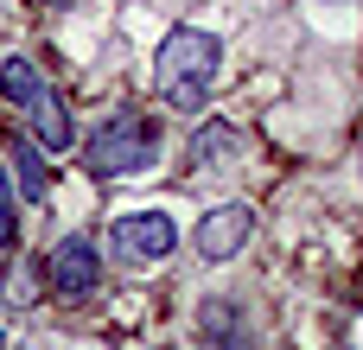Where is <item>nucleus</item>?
Returning a JSON list of instances; mask_svg holds the SVG:
<instances>
[{"label": "nucleus", "instance_id": "5", "mask_svg": "<svg viewBox=\"0 0 363 350\" xmlns=\"http://www.w3.org/2000/svg\"><path fill=\"white\" fill-rule=\"evenodd\" d=\"M249 236H255V210L249 204H211L198 217V230H191V249L204 261H236L249 249Z\"/></svg>", "mask_w": 363, "mask_h": 350}, {"label": "nucleus", "instance_id": "1", "mask_svg": "<svg viewBox=\"0 0 363 350\" xmlns=\"http://www.w3.org/2000/svg\"><path fill=\"white\" fill-rule=\"evenodd\" d=\"M217 70H223V38L211 26H172L160 38V51H153V89L179 115H198L211 102Z\"/></svg>", "mask_w": 363, "mask_h": 350}, {"label": "nucleus", "instance_id": "9", "mask_svg": "<svg viewBox=\"0 0 363 350\" xmlns=\"http://www.w3.org/2000/svg\"><path fill=\"white\" fill-rule=\"evenodd\" d=\"M236 128L230 121H211V128H198V140L185 147V172H198V166H211V159H223V153H236Z\"/></svg>", "mask_w": 363, "mask_h": 350}, {"label": "nucleus", "instance_id": "6", "mask_svg": "<svg viewBox=\"0 0 363 350\" xmlns=\"http://www.w3.org/2000/svg\"><path fill=\"white\" fill-rule=\"evenodd\" d=\"M26 128H32V140H38L45 153H70V147H77V121H70L64 89H45V96L26 108Z\"/></svg>", "mask_w": 363, "mask_h": 350}, {"label": "nucleus", "instance_id": "3", "mask_svg": "<svg viewBox=\"0 0 363 350\" xmlns=\"http://www.w3.org/2000/svg\"><path fill=\"white\" fill-rule=\"evenodd\" d=\"M108 242H115V261L121 268H160L179 249V223L166 210H128V217L108 223Z\"/></svg>", "mask_w": 363, "mask_h": 350}, {"label": "nucleus", "instance_id": "7", "mask_svg": "<svg viewBox=\"0 0 363 350\" xmlns=\"http://www.w3.org/2000/svg\"><path fill=\"white\" fill-rule=\"evenodd\" d=\"M51 153L38 147V140H13V185H19V198L26 204H45L51 198V166H45Z\"/></svg>", "mask_w": 363, "mask_h": 350}, {"label": "nucleus", "instance_id": "11", "mask_svg": "<svg viewBox=\"0 0 363 350\" xmlns=\"http://www.w3.org/2000/svg\"><path fill=\"white\" fill-rule=\"evenodd\" d=\"M191 350H242V338H223V332H217V312H211V325L198 332V344H191Z\"/></svg>", "mask_w": 363, "mask_h": 350}, {"label": "nucleus", "instance_id": "2", "mask_svg": "<svg viewBox=\"0 0 363 350\" xmlns=\"http://www.w3.org/2000/svg\"><path fill=\"white\" fill-rule=\"evenodd\" d=\"M160 159V128L140 115V108H121L108 115L89 140H83V172L89 179H134Z\"/></svg>", "mask_w": 363, "mask_h": 350}, {"label": "nucleus", "instance_id": "4", "mask_svg": "<svg viewBox=\"0 0 363 350\" xmlns=\"http://www.w3.org/2000/svg\"><path fill=\"white\" fill-rule=\"evenodd\" d=\"M45 287L57 293V300H96L102 293V249L83 236V230H70V236H57V249L45 255Z\"/></svg>", "mask_w": 363, "mask_h": 350}, {"label": "nucleus", "instance_id": "8", "mask_svg": "<svg viewBox=\"0 0 363 350\" xmlns=\"http://www.w3.org/2000/svg\"><path fill=\"white\" fill-rule=\"evenodd\" d=\"M45 89H51V83H45V70H38L32 57H0V96H6L13 108H32Z\"/></svg>", "mask_w": 363, "mask_h": 350}, {"label": "nucleus", "instance_id": "10", "mask_svg": "<svg viewBox=\"0 0 363 350\" xmlns=\"http://www.w3.org/2000/svg\"><path fill=\"white\" fill-rule=\"evenodd\" d=\"M13 236H19V191H13V179L0 166V255L13 249Z\"/></svg>", "mask_w": 363, "mask_h": 350}]
</instances>
